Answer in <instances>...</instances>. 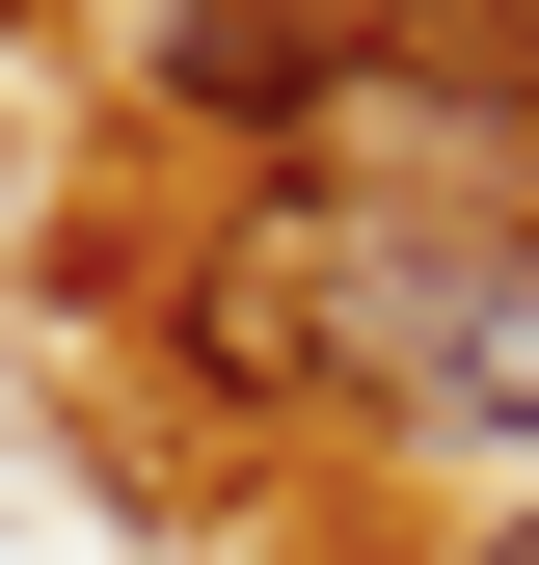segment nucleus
I'll return each instance as SVG.
<instances>
[{
    "label": "nucleus",
    "instance_id": "obj_4",
    "mask_svg": "<svg viewBox=\"0 0 539 565\" xmlns=\"http://www.w3.org/2000/svg\"><path fill=\"white\" fill-rule=\"evenodd\" d=\"M378 54L458 82V108H539V0H378Z\"/></svg>",
    "mask_w": 539,
    "mask_h": 565
},
{
    "label": "nucleus",
    "instance_id": "obj_5",
    "mask_svg": "<svg viewBox=\"0 0 539 565\" xmlns=\"http://www.w3.org/2000/svg\"><path fill=\"white\" fill-rule=\"evenodd\" d=\"M486 565H539V512H512V539H486Z\"/></svg>",
    "mask_w": 539,
    "mask_h": 565
},
{
    "label": "nucleus",
    "instance_id": "obj_2",
    "mask_svg": "<svg viewBox=\"0 0 539 565\" xmlns=\"http://www.w3.org/2000/svg\"><path fill=\"white\" fill-rule=\"evenodd\" d=\"M135 82L189 135H243V162H324L378 108V0H135Z\"/></svg>",
    "mask_w": 539,
    "mask_h": 565
},
{
    "label": "nucleus",
    "instance_id": "obj_3",
    "mask_svg": "<svg viewBox=\"0 0 539 565\" xmlns=\"http://www.w3.org/2000/svg\"><path fill=\"white\" fill-rule=\"evenodd\" d=\"M404 431L432 458H539V243L512 216H432V269H404Z\"/></svg>",
    "mask_w": 539,
    "mask_h": 565
},
{
    "label": "nucleus",
    "instance_id": "obj_1",
    "mask_svg": "<svg viewBox=\"0 0 539 565\" xmlns=\"http://www.w3.org/2000/svg\"><path fill=\"white\" fill-rule=\"evenodd\" d=\"M404 269H432V216L404 189H270V216L189 243V377L216 404H404Z\"/></svg>",
    "mask_w": 539,
    "mask_h": 565
}]
</instances>
